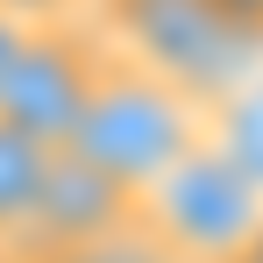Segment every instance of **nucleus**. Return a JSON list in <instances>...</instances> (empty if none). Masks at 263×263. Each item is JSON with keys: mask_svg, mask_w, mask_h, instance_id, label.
Segmentation results:
<instances>
[{"mask_svg": "<svg viewBox=\"0 0 263 263\" xmlns=\"http://www.w3.org/2000/svg\"><path fill=\"white\" fill-rule=\"evenodd\" d=\"M242 263H263V228H256V242H249V256H242Z\"/></svg>", "mask_w": 263, "mask_h": 263, "instance_id": "obj_12", "label": "nucleus"}, {"mask_svg": "<svg viewBox=\"0 0 263 263\" xmlns=\"http://www.w3.org/2000/svg\"><path fill=\"white\" fill-rule=\"evenodd\" d=\"M135 220L171 249V263H242L263 228V192L214 142H199L135 199Z\"/></svg>", "mask_w": 263, "mask_h": 263, "instance_id": "obj_3", "label": "nucleus"}, {"mask_svg": "<svg viewBox=\"0 0 263 263\" xmlns=\"http://www.w3.org/2000/svg\"><path fill=\"white\" fill-rule=\"evenodd\" d=\"M128 220H135V192L128 185H114L100 164L71 157V149H50L36 206H29V228L14 235V249L36 256V263H57L71 249H92V242L121 235Z\"/></svg>", "mask_w": 263, "mask_h": 263, "instance_id": "obj_5", "label": "nucleus"}, {"mask_svg": "<svg viewBox=\"0 0 263 263\" xmlns=\"http://www.w3.org/2000/svg\"><path fill=\"white\" fill-rule=\"evenodd\" d=\"M50 142L22 135L14 121H0V242L14 249V235L29 228V206H36V185H43Z\"/></svg>", "mask_w": 263, "mask_h": 263, "instance_id": "obj_7", "label": "nucleus"}, {"mask_svg": "<svg viewBox=\"0 0 263 263\" xmlns=\"http://www.w3.org/2000/svg\"><path fill=\"white\" fill-rule=\"evenodd\" d=\"M57 263H171V249L142 228V220H128L121 235H107V242H92V249H71V256Z\"/></svg>", "mask_w": 263, "mask_h": 263, "instance_id": "obj_8", "label": "nucleus"}, {"mask_svg": "<svg viewBox=\"0 0 263 263\" xmlns=\"http://www.w3.org/2000/svg\"><path fill=\"white\" fill-rule=\"evenodd\" d=\"M220 14L235 22V29H249V36H263V0H214Z\"/></svg>", "mask_w": 263, "mask_h": 263, "instance_id": "obj_10", "label": "nucleus"}, {"mask_svg": "<svg viewBox=\"0 0 263 263\" xmlns=\"http://www.w3.org/2000/svg\"><path fill=\"white\" fill-rule=\"evenodd\" d=\"M22 36H29V29L0 14V79H7V64H14V50H22Z\"/></svg>", "mask_w": 263, "mask_h": 263, "instance_id": "obj_11", "label": "nucleus"}, {"mask_svg": "<svg viewBox=\"0 0 263 263\" xmlns=\"http://www.w3.org/2000/svg\"><path fill=\"white\" fill-rule=\"evenodd\" d=\"M7 263H36V256H22V249H7Z\"/></svg>", "mask_w": 263, "mask_h": 263, "instance_id": "obj_13", "label": "nucleus"}, {"mask_svg": "<svg viewBox=\"0 0 263 263\" xmlns=\"http://www.w3.org/2000/svg\"><path fill=\"white\" fill-rule=\"evenodd\" d=\"M92 0H0V14L7 22H22V29H50V22H79Z\"/></svg>", "mask_w": 263, "mask_h": 263, "instance_id": "obj_9", "label": "nucleus"}, {"mask_svg": "<svg viewBox=\"0 0 263 263\" xmlns=\"http://www.w3.org/2000/svg\"><path fill=\"white\" fill-rule=\"evenodd\" d=\"M199 142H206V107L185 100L178 86H164V79H149L142 64H121L114 50H107V64H100L71 135H64L71 157L100 164L114 185H128L135 199L171 164H185Z\"/></svg>", "mask_w": 263, "mask_h": 263, "instance_id": "obj_2", "label": "nucleus"}, {"mask_svg": "<svg viewBox=\"0 0 263 263\" xmlns=\"http://www.w3.org/2000/svg\"><path fill=\"white\" fill-rule=\"evenodd\" d=\"M206 142H214L220 157H228V164L263 192V71L206 114Z\"/></svg>", "mask_w": 263, "mask_h": 263, "instance_id": "obj_6", "label": "nucleus"}, {"mask_svg": "<svg viewBox=\"0 0 263 263\" xmlns=\"http://www.w3.org/2000/svg\"><path fill=\"white\" fill-rule=\"evenodd\" d=\"M0 263H7V242H0Z\"/></svg>", "mask_w": 263, "mask_h": 263, "instance_id": "obj_14", "label": "nucleus"}, {"mask_svg": "<svg viewBox=\"0 0 263 263\" xmlns=\"http://www.w3.org/2000/svg\"><path fill=\"white\" fill-rule=\"evenodd\" d=\"M107 64V43L79 29V22H50V29H29L7 79H0V121H14L22 135H36L50 149H64V135L86 107L92 79Z\"/></svg>", "mask_w": 263, "mask_h": 263, "instance_id": "obj_4", "label": "nucleus"}, {"mask_svg": "<svg viewBox=\"0 0 263 263\" xmlns=\"http://www.w3.org/2000/svg\"><path fill=\"white\" fill-rule=\"evenodd\" d=\"M92 7H100L92 36L121 64H142L206 114L263 71V36L235 29L214 0H92Z\"/></svg>", "mask_w": 263, "mask_h": 263, "instance_id": "obj_1", "label": "nucleus"}]
</instances>
